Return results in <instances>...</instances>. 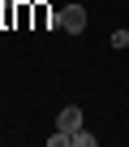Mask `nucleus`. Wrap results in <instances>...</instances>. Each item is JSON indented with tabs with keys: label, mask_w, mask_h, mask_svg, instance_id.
<instances>
[{
	"label": "nucleus",
	"mask_w": 129,
	"mask_h": 147,
	"mask_svg": "<svg viewBox=\"0 0 129 147\" xmlns=\"http://www.w3.org/2000/svg\"><path fill=\"white\" fill-rule=\"evenodd\" d=\"M60 30L64 35H82L86 30V9L82 5H64L60 9Z\"/></svg>",
	"instance_id": "1"
},
{
	"label": "nucleus",
	"mask_w": 129,
	"mask_h": 147,
	"mask_svg": "<svg viewBox=\"0 0 129 147\" xmlns=\"http://www.w3.org/2000/svg\"><path fill=\"white\" fill-rule=\"evenodd\" d=\"M82 125H86V117H82L78 104H64V108L56 113V130H64V134H78Z\"/></svg>",
	"instance_id": "2"
},
{
	"label": "nucleus",
	"mask_w": 129,
	"mask_h": 147,
	"mask_svg": "<svg viewBox=\"0 0 129 147\" xmlns=\"http://www.w3.org/2000/svg\"><path fill=\"white\" fill-rule=\"evenodd\" d=\"M95 143H99V138H95V134H90L86 125H82V130L73 134V147H95Z\"/></svg>",
	"instance_id": "3"
},
{
	"label": "nucleus",
	"mask_w": 129,
	"mask_h": 147,
	"mask_svg": "<svg viewBox=\"0 0 129 147\" xmlns=\"http://www.w3.org/2000/svg\"><path fill=\"white\" fill-rule=\"evenodd\" d=\"M64 143H73V134H64V130H52L47 134V147H64Z\"/></svg>",
	"instance_id": "4"
},
{
	"label": "nucleus",
	"mask_w": 129,
	"mask_h": 147,
	"mask_svg": "<svg viewBox=\"0 0 129 147\" xmlns=\"http://www.w3.org/2000/svg\"><path fill=\"white\" fill-rule=\"evenodd\" d=\"M112 48H116V52H120V48H129V26H125V30H116V35H112Z\"/></svg>",
	"instance_id": "5"
}]
</instances>
